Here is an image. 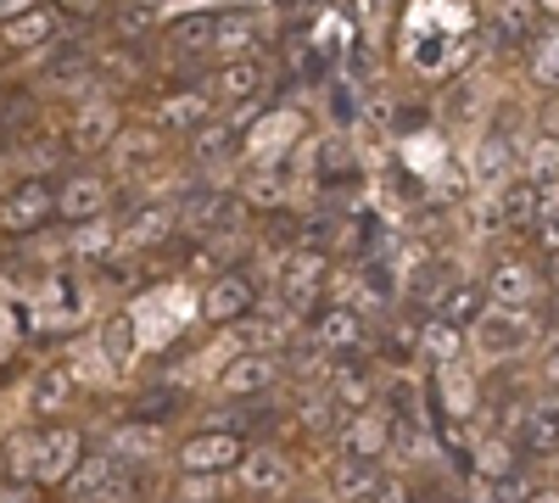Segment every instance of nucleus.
Listing matches in <instances>:
<instances>
[{
    "mask_svg": "<svg viewBox=\"0 0 559 503\" xmlns=\"http://www.w3.org/2000/svg\"><path fill=\"white\" fill-rule=\"evenodd\" d=\"M274 286H280V308H286L292 319L319 313V297H324V286H331V252L292 247L274 268Z\"/></svg>",
    "mask_w": 559,
    "mask_h": 503,
    "instance_id": "nucleus-1",
    "label": "nucleus"
},
{
    "mask_svg": "<svg viewBox=\"0 0 559 503\" xmlns=\"http://www.w3.org/2000/svg\"><path fill=\"white\" fill-rule=\"evenodd\" d=\"M247 453H252V442L241 431L207 426V431H191L174 447V465H179V476H236L247 465Z\"/></svg>",
    "mask_w": 559,
    "mask_h": 503,
    "instance_id": "nucleus-2",
    "label": "nucleus"
},
{
    "mask_svg": "<svg viewBox=\"0 0 559 503\" xmlns=\"http://www.w3.org/2000/svg\"><path fill=\"white\" fill-rule=\"evenodd\" d=\"M118 141H123V112H118V101L84 96V101L73 107V118H68L62 152H68V157H102V152H112Z\"/></svg>",
    "mask_w": 559,
    "mask_h": 503,
    "instance_id": "nucleus-3",
    "label": "nucleus"
},
{
    "mask_svg": "<svg viewBox=\"0 0 559 503\" xmlns=\"http://www.w3.org/2000/svg\"><path fill=\"white\" fill-rule=\"evenodd\" d=\"M51 218H57V185H51V179L23 173L17 185H7V196H0V224H7V236H12V241L45 230Z\"/></svg>",
    "mask_w": 559,
    "mask_h": 503,
    "instance_id": "nucleus-4",
    "label": "nucleus"
},
{
    "mask_svg": "<svg viewBox=\"0 0 559 503\" xmlns=\"http://www.w3.org/2000/svg\"><path fill=\"white\" fill-rule=\"evenodd\" d=\"M90 459L84 453V431L57 420V426H45L39 431V447H34V481L39 487H68L79 476V465Z\"/></svg>",
    "mask_w": 559,
    "mask_h": 503,
    "instance_id": "nucleus-5",
    "label": "nucleus"
},
{
    "mask_svg": "<svg viewBox=\"0 0 559 503\" xmlns=\"http://www.w3.org/2000/svg\"><path fill=\"white\" fill-rule=\"evenodd\" d=\"M252 302H258V280L229 263L224 274H213V286L202 291V319L207 325H241V319H252Z\"/></svg>",
    "mask_w": 559,
    "mask_h": 503,
    "instance_id": "nucleus-6",
    "label": "nucleus"
},
{
    "mask_svg": "<svg viewBox=\"0 0 559 503\" xmlns=\"http://www.w3.org/2000/svg\"><path fill=\"white\" fill-rule=\"evenodd\" d=\"M236 487H241V498H252V503H280L292 492V459L280 447H269V442H252V453H247V465L236 470Z\"/></svg>",
    "mask_w": 559,
    "mask_h": 503,
    "instance_id": "nucleus-7",
    "label": "nucleus"
},
{
    "mask_svg": "<svg viewBox=\"0 0 559 503\" xmlns=\"http://www.w3.org/2000/svg\"><path fill=\"white\" fill-rule=\"evenodd\" d=\"M392 436H397V420L386 408H364L353 415L336 436V459H358V465H381V453H392Z\"/></svg>",
    "mask_w": 559,
    "mask_h": 503,
    "instance_id": "nucleus-8",
    "label": "nucleus"
},
{
    "mask_svg": "<svg viewBox=\"0 0 559 503\" xmlns=\"http://www.w3.org/2000/svg\"><path fill=\"white\" fill-rule=\"evenodd\" d=\"M107 202H112V179L107 173H68L62 185H57V218L62 224H102L107 218Z\"/></svg>",
    "mask_w": 559,
    "mask_h": 503,
    "instance_id": "nucleus-9",
    "label": "nucleus"
},
{
    "mask_svg": "<svg viewBox=\"0 0 559 503\" xmlns=\"http://www.w3.org/2000/svg\"><path fill=\"white\" fill-rule=\"evenodd\" d=\"M532 313H503V308H492L481 325L471 331V347L487 358V363H503V358H515V352H526L532 347Z\"/></svg>",
    "mask_w": 559,
    "mask_h": 503,
    "instance_id": "nucleus-10",
    "label": "nucleus"
},
{
    "mask_svg": "<svg viewBox=\"0 0 559 503\" xmlns=\"http://www.w3.org/2000/svg\"><path fill=\"white\" fill-rule=\"evenodd\" d=\"M213 112H218L213 89H207V84H191V89H174V96H163L157 112H152V123H157L163 134H191V141H197L207 123H218Z\"/></svg>",
    "mask_w": 559,
    "mask_h": 503,
    "instance_id": "nucleus-11",
    "label": "nucleus"
},
{
    "mask_svg": "<svg viewBox=\"0 0 559 503\" xmlns=\"http://www.w3.org/2000/svg\"><path fill=\"white\" fill-rule=\"evenodd\" d=\"M280 370H286V358H274V352H236L218 370V392L224 397H269L280 386Z\"/></svg>",
    "mask_w": 559,
    "mask_h": 503,
    "instance_id": "nucleus-12",
    "label": "nucleus"
},
{
    "mask_svg": "<svg viewBox=\"0 0 559 503\" xmlns=\"http://www.w3.org/2000/svg\"><path fill=\"white\" fill-rule=\"evenodd\" d=\"M471 179H476V191H481V196H503V191L521 179V157H515V146H509L503 134H481V141L471 146Z\"/></svg>",
    "mask_w": 559,
    "mask_h": 503,
    "instance_id": "nucleus-13",
    "label": "nucleus"
},
{
    "mask_svg": "<svg viewBox=\"0 0 559 503\" xmlns=\"http://www.w3.org/2000/svg\"><path fill=\"white\" fill-rule=\"evenodd\" d=\"M213 89V101L218 107H258L263 101V89H269V62L263 57H247V62H218V73L207 79Z\"/></svg>",
    "mask_w": 559,
    "mask_h": 503,
    "instance_id": "nucleus-14",
    "label": "nucleus"
},
{
    "mask_svg": "<svg viewBox=\"0 0 559 503\" xmlns=\"http://www.w3.org/2000/svg\"><path fill=\"white\" fill-rule=\"evenodd\" d=\"M369 325H364V313L353 302H336V308H319L313 313V347L319 352H336V358H358Z\"/></svg>",
    "mask_w": 559,
    "mask_h": 503,
    "instance_id": "nucleus-15",
    "label": "nucleus"
},
{
    "mask_svg": "<svg viewBox=\"0 0 559 503\" xmlns=\"http://www.w3.org/2000/svg\"><path fill=\"white\" fill-rule=\"evenodd\" d=\"M487 297H492V308H503V313H526L532 297H537V274H532V263H521V258H498V263L487 268Z\"/></svg>",
    "mask_w": 559,
    "mask_h": 503,
    "instance_id": "nucleus-16",
    "label": "nucleus"
},
{
    "mask_svg": "<svg viewBox=\"0 0 559 503\" xmlns=\"http://www.w3.org/2000/svg\"><path fill=\"white\" fill-rule=\"evenodd\" d=\"M163 45L174 57H213L218 51V12H179V17H168Z\"/></svg>",
    "mask_w": 559,
    "mask_h": 503,
    "instance_id": "nucleus-17",
    "label": "nucleus"
},
{
    "mask_svg": "<svg viewBox=\"0 0 559 503\" xmlns=\"http://www.w3.org/2000/svg\"><path fill=\"white\" fill-rule=\"evenodd\" d=\"M73 392H79V381H73V370L68 363H39L34 370V381H28V408L39 420H62V408L73 403Z\"/></svg>",
    "mask_w": 559,
    "mask_h": 503,
    "instance_id": "nucleus-18",
    "label": "nucleus"
},
{
    "mask_svg": "<svg viewBox=\"0 0 559 503\" xmlns=\"http://www.w3.org/2000/svg\"><path fill=\"white\" fill-rule=\"evenodd\" d=\"M107 453L123 465V470H140V465H157L163 459V426H140V420H123L112 426L107 436Z\"/></svg>",
    "mask_w": 559,
    "mask_h": 503,
    "instance_id": "nucleus-19",
    "label": "nucleus"
},
{
    "mask_svg": "<svg viewBox=\"0 0 559 503\" xmlns=\"http://www.w3.org/2000/svg\"><path fill=\"white\" fill-rule=\"evenodd\" d=\"M492 313V297H487V280H471V274H464V280L437 302V319H448V325L453 331H464V336H471L476 325H481V319Z\"/></svg>",
    "mask_w": 559,
    "mask_h": 503,
    "instance_id": "nucleus-20",
    "label": "nucleus"
},
{
    "mask_svg": "<svg viewBox=\"0 0 559 503\" xmlns=\"http://www.w3.org/2000/svg\"><path fill=\"white\" fill-rule=\"evenodd\" d=\"M521 459H526L521 442H509V436L498 431V436H481V442H476V453H471V470H476V481L503 487V481H515Z\"/></svg>",
    "mask_w": 559,
    "mask_h": 503,
    "instance_id": "nucleus-21",
    "label": "nucleus"
},
{
    "mask_svg": "<svg viewBox=\"0 0 559 503\" xmlns=\"http://www.w3.org/2000/svg\"><path fill=\"white\" fill-rule=\"evenodd\" d=\"M521 453L526 459H559V397H543L521 420Z\"/></svg>",
    "mask_w": 559,
    "mask_h": 503,
    "instance_id": "nucleus-22",
    "label": "nucleus"
},
{
    "mask_svg": "<svg viewBox=\"0 0 559 503\" xmlns=\"http://www.w3.org/2000/svg\"><path fill=\"white\" fill-rule=\"evenodd\" d=\"M62 28H68V23H62L57 7H28L17 23H7L0 34H7V51H45V45H57Z\"/></svg>",
    "mask_w": 559,
    "mask_h": 503,
    "instance_id": "nucleus-23",
    "label": "nucleus"
},
{
    "mask_svg": "<svg viewBox=\"0 0 559 503\" xmlns=\"http://www.w3.org/2000/svg\"><path fill=\"white\" fill-rule=\"evenodd\" d=\"M548 213V191H537L532 179H515L503 196H498V218H503V230H532L537 236V224Z\"/></svg>",
    "mask_w": 559,
    "mask_h": 503,
    "instance_id": "nucleus-24",
    "label": "nucleus"
},
{
    "mask_svg": "<svg viewBox=\"0 0 559 503\" xmlns=\"http://www.w3.org/2000/svg\"><path fill=\"white\" fill-rule=\"evenodd\" d=\"M464 358V331H453L448 319H419V363H431V370H453Z\"/></svg>",
    "mask_w": 559,
    "mask_h": 503,
    "instance_id": "nucleus-25",
    "label": "nucleus"
},
{
    "mask_svg": "<svg viewBox=\"0 0 559 503\" xmlns=\"http://www.w3.org/2000/svg\"><path fill=\"white\" fill-rule=\"evenodd\" d=\"M487 23H492V45L498 51H509V45H537L543 34H537V7H526V0H515V7H492L487 12Z\"/></svg>",
    "mask_w": 559,
    "mask_h": 503,
    "instance_id": "nucleus-26",
    "label": "nucleus"
},
{
    "mask_svg": "<svg viewBox=\"0 0 559 503\" xmlns=\"http://www.w3.org/2000/svg\"><path fill=\"white\" fill-rule=\"evenodd\" d=\"M292 325H297V319L280 308V313H252V319H241L236 336H241L247 352H274V358H280V347L292 342Z\"/></svg>",
    "mask_w": 559,
    "mask_h": 503,
    "instance_id": "nucleus-27",
    "label": "nucleus"
},
{
    "mask_svg": "<svg viewBox=\"0 0 559 503\" xmlns=\"http://www.w3.org/2000/svg\"><path fill=\"white\" fill-rule=\"evenodd\" d=\"M174 230H179V207H140L123 224V247L129 252H146V247H163Z\"/></svg>",
    "mask_w": 559,
    "mask_h": 503,
    "instance_id": "nucleus-28",
    "label": "nucleus"
},
{
    "mask_svg": "<svg viewBox=\"0 0 559 503\" xmlns=\"http://www.w3.org/2000/svg\"><path fill=\"white\" fill-rule=\"evenodd\" d=\"M218 62H247L258 57V17L252 12H218Z\"/></svg>",
    "mask_w": 559,
    "mask_h": 503,
    "instance_id": "nucleus-29",
    "label": "nucleus"
},
{
    "mask_svg": "<svg viewBox=\"0 0 559 503\" xmlns=\"http://www.w3.org/2000/svg\"><path fill=\"white\" fill-rule=\"evenodd\" d=\"M381 465H358V459H336V470H331V498L336 503H369L381 492Z\"/></svg>",
    "mask_w": 559,
    "mask_h": 503,
    "instance_id": "nucleus-30",
    "label": "nucleus"
},
{
    "mask_svg": "<svg viewBox=\"0 0 559 503\" xmlns=\"http://www.w3.org/2000/svg\"><path fill=\"white\" fill-rule=\"evenodd\" d=\"M96 342H102V358L112 363V370H129V363H134V352H140V342H134V313H129V308L107 313Z\"/></svg>",
    "mask_w": 559,
    "mask_h": 503,
    "instance_id": "nucleus-31",
    "label": "nucleus"
},
{
    "mask_svg": "<svg viewBox=\"0 0 559 503\" xmlns=\"http://www.w3.org/2000/svg\"><path fill=\"white\" fill-rule=\"evenodd\" d=\"M107 28H112V39H146V34H157V28H168V17L157 12V7H146V0H134V7H112V17H107Z\"/></svg>",
    "mask_w": 559,
    "mask_h": 503,
    "instance_id": "nucleus-32",
    "label": "nucleus"
},
{
    "mask_svg": "<svg viewBox=\"0 0 559 503\" xmlns=\"http://www.w3.org/2000/svg\"><path fill=\"white\" fill-rule=\"evenodd\" d=\"M464 280V274H453V263L448 258H431L419 274H408V297H419V302H431V313H437V302L453 291Z\"/></svg>",
    "mask_w": 559,
    "mask_h": 503,
    "instance_id": "nucleus-33",
    "label": "nucleus"
},
{
    "mask_svg": "<svg viewBox=\"0 0 559 503\" xmlns=\"http://www.w3.org/2000/svg\"><path fill=\"white\" fill-rule=\"evenodd\" d=\"M526 73H532V84L537 89H548V96H559V28L554 34H543L532 51H526Z\"/></svg>",
    "mask_w": 559,
    "mask_h": 503,
    "instance_id": "nucleus-34",
    "label": "nucleus"
},
{
    "mask_svg": "<svg viewBox=\"0 0 559 503\" xmlns=\"http://www.w3.org/2000/svg\"><path fill=\"white\" fill-rule=\"evenodd\" d=\"M521 179H532L537 191H548L559 179V141H543V134H537V141L521 152Z\"/></svg>",
    "mask_w": 559,
    "mask_h": 503,
    "instance_id": "nucleus-35",
    "label": "nucleus"
},
{
    "mask_svg": "<svg viewBox=\"0 0 559 503\" xmlns=\"http://www.w3.org/2000/svg\"><path fill=\"white\" fill-rule=\"evenodd\" d=\"M174 408H179V392H174V386H146L140 397H129V420H140V426H163Z\"/></svg>",
    "mask_w": 559,
    "mask_h": 503,
    "instance_id": "nucleus-36",
    "label": "nucleus"
},
{
    "mask_svg": "<svg viewBox=\"0 0 559 503\" xmlns=\"http://www.w3.org/2000/svg\"><path fill=\"white\" fill-rule=\"evenodd\" d=\"M229 498V476H179L174 503H224Z\"/></svg>",
    "mask_w": 559,
    "mask_h": 503,
    "instance_id": "nucleus-37",
    "label": "nucleus"
},
{
    "mask_svg": "<svg viewBox=\"0 0 559 503\" xmlns=\"http://www.w3.org/2000/svg\"><path fill=\"white\" fill-rule=\"evenodd\" d=\"M90 73V51L73 39V45H62V51L45 62V84H68V79H84Z\"/></svg>",
    "mask_w": 559,
    "mask_h": 503,
    "instance_id": "nucleus-38",
    "label": "nucleus"
},
{
    "mask_svg": "<svg viewBox=\"0 0 559 503\" xmlns=\"http://www.w3.org/2000/svg\"><path fill=\"white\" fill-rule=\"evenodd\" d=\"M112 247H123V230H107V218H102V224H84V230L73 236V252H84V258L112 252Z\"/></svg>",
    "mask_w": 559,
    "mask_h": 503,
    "instance_id": "nucleus-39",
    "label": "nucleus"
},
{
    "mask_svg": "<svg viewBox=\"0 0 559 503\" xmlns=\"http://www.w3.org/2000/svg\"><path fill=\"white\" fill-rule=\"evenodd\" d=\"M112 152L123 157V168H140V163H152V157L163 152V141H152V134H123Z\"/></svg>",
    "mask_w": 559,
    "mask_h": 503,
    "instance_id": "nucleus-40",
    "label": "nucleus"
},
{
    "mask_svg": "<svg viewBox=\"0 0 559 503\" xmlns=\"http://www.w3.org/2000/svg\"><path fill=\"white\" fill-rule=\"evenodd\" d=\"M0 503H45V487L39 481H7L0 487Z\"/></svg>",
    "mask_w": 559,
    "mask_h": 503,
    "instance_id": "nucleus-41",
    "label": "nucleus"
},
{
    "mask_svg": "<svg viewBox=\"0 0 559 503\" xmlns=\"http://www.w3.org/2000/svg\"><path fill=\"white\" fill-rule=\"evenodd\" d=\"M537 247H543L548 258H559V207L543 213V224H537Z\"/></svg>",
    "mask_w": 559,
    "mask_h": 503,
    "instance_id": "nucleus-42",
    "label": "nucleus"
},
{
    "mask_svg": "<svg viewBox=\"0 0 559 503\" xmlns=\"http://www.w3.org/2000/svg\"><path fill=\"white\" fill-rule=\"evenodd\" d=\"M537 134H543V141H559V96L543 101V112H537Z\"/></svg>",
    "mask_w": 559,
    "mask_h": 503,
    "instance_id": "nucleus-43",
    "label": "nucleus"
},
{
    "mask_svg": "<svg viewBox=\"0 0 559 503\" xmlns=\"http://www.w3.org/2000/svg\"><path fill=\"white\" fill-rule=\"evenodd\" d=\"M369 503H408V487H403L397 476H386V481H381V492L369 498Z\"/></svg>",
    "mask_w": 559,
    "mask_h": 503,
    "instance_id": "nucleus-44",
    "label": "nucleus"
},
{
    "mask_svg": "<svg viewBox=\"0 0 559 503\" xmlns=\"http://www.w3.org/2000/svg\"><path fill=\"white\" fill-rule=\"evenodd\" d=\"M543 375H548V386L559 392V342L548 347V358H543Z\"/></svg>",
    "mask_w": 559,
    "mask_h": 503,
    "instance_id": "nucleus-45",
    "label": "nucleus"
},
{
    "mask_svg": "<svg viewBox=\"0 0 559 503\" xmlns=\"http://www.w3.org/2000/svg\"><path fill=\"white\" fill-rule=\"evenodd\" d=\"M492 498H498V487H487V481H476V487H471V498H464V503H492Z\"/></svg>",
    "mask_w": 559,
    "mask_h": 503,
    "instance_id": "nucleus-46",
    "label": "nucleus"
},
{
    "mask_svg": "<svg viewBox=\"0 0 559 503\" xmlns=\"http://www.w3.org/2000/svg\"><path fill=\"white\" fill-rule=\"evenodd\" d=\"M521 503H559V487H537L532 498H521Z\"/></svg>",
    "mask_w": 559,
    "mask_h": 503,
    "instance_id": "nucleus-47",
    "label": "nucleus"
},
{
    "mask_svg": "<svg viewBox=\"0 0 559 503\" xmlns=\"http://www.w3.org/2000/svg\"><path fill=\"white\" fill-rule=\"evenodd\" d=\"M548 286H554V297H559V258H548Z\"/></svg>",
    "mask_w": 559,
    "mask_h": 503,
    "instance_id": "nucleus-48",
    "label": "nucleus"
}]
</instances>
